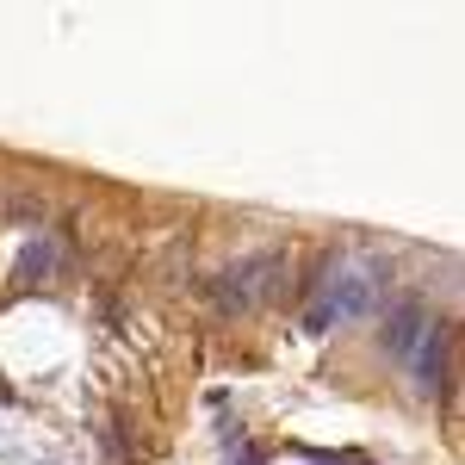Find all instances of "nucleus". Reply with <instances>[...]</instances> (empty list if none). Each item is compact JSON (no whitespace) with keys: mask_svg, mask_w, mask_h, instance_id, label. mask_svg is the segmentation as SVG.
<instances>
[{"mask_svg":"<svg viewBox=\"0 0 465 465\" xmlns=\"http://www.w3.org/2000/svg\"><path fill=\"white\" fill-rule=\"evenodd\" d=\"M379 280H385V267H372V261H341V267H329L317 298H311V311H304V329H311V335H329V329H341V322L366 317L372 298L385 292Z\"/></svg>","mask_w":465,"mask_h":465,"instance_id":"f257e3e1","label":"nucleus"},{"mask_svg":"<svg viewBox=\"0 0 465 465\" xmlns=\"http://www.w3.org/2000/svg\"><path fill=\"white\" fill-rule=\"evenodd\" d=\"M286 280V254H249V261H236V267H223L212 280V298L223 311H254V304H267L273 292Z\"/></svg>","mask_w":465,"mask_h":465,"instance_id":"f03ea898","label":"nucleus"},{"mask_svg":"<svg viewBox=\"0 0 465 465\" xmlns=\"http://www.w3.org/2000/svg\"><path fill=\"white\" fill-rule=\"evenodd\" d=\"M403 360H410V372H416V391H447V329H440V322H429L422 341Z\"/></svg>","mask_w":465,"mask_h":465,"instance_id":"7ed1b4c3","label":"nucleus"},{"mask_svg":"<svg viewBox=\"0 0 465 465\" xmlns=\"http://www.w3.org/2000/svg\"><path fill=\"white\" fill-rule=\"evenodd\" d=\"M422 329H429V304H416V298H410V304H397L391 317L379 322V341H385V354L403 360L416 341H422Z\"/></svg>","mask_w":465,"mask_h":465,"instance_id":"20e7f679","label":"nucleus"},{"mask_svg":"<svg viewBox=\"0 0 465 465\" xmlns=\"http://www.w3.org/2000/svg\"><path fill=\"white\" fill-rule=\"evenodd\" d=\"M50 267H56V249H50V236H32L25 249H19V280H50Z\"/></svg>","mask_w":465,"mask_h":465,"instance_id":"39448f33","label":"nucleus"},{"mask_svg":"<svg viewBox=\"0 0 465 465\" xmlns=\"http://www.w3.org/2000/svg\"><path fill=\"white\" fill-rule=\"evenodd\" d=\"M0 403H13V391H6V379H0Z\"/></svg>","mask_w":465,"mask_h":465,"instance_id":"423d86ee","label":"nucleus"}]
</instances>
